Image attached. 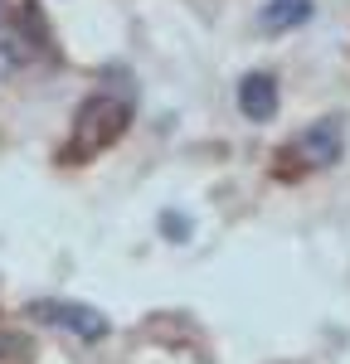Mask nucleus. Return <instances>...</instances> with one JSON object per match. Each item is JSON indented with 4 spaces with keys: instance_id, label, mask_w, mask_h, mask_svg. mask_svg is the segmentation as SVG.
Listing matches in <instances>:
<instances>
[{
    "instance_id": "39448f33",
    "label": "nucleus",
    "mask_w": 350,
    "mask_h": 364,
    "mask_svg": "<svg viewBox=\"0 0 350 364\" xmlns=\"http://www.w3.org/2000/svg\"><path fill=\"white\" fill-rule=\"evenodd\" d=\"M317 20V0H262L258 25L262 34H292V29Z\"/></svg>"
},
{
    "instance_id": "0eeeda50",
    "label": "nucleus",
    "mask_w": 350,
    "mask_h": 364,
    "mask_svg": "<svg viewBox=\"0 0 350 364\" xmlns=\"http://www.w3.org/2000/svg\"><path fill=\"white\" fill-rule=\"evenodd\" d=\"M190 228H195V224H190L180 209H166V214H161V233H166L171 243H185V238H190Z\"/></svg>"
},
{
    "instance_id": "6e6552de",
    "label": "nucleus",
    "mask_w": 350,
    "mask_h": 364,
    "mask_svg": "<svg viewBox=\"0 0 350 364\" xmlns=\"http://www.w3.org/2000/svg\"><path fill=\"white\" fill-rule=\"evenodd\" d=\"M0 15H5V0H0Z\"/></svg>"
},
{
    "instance_id": "7ed1b4c3",
    "label": "nucleus",
    "mask_w": 350,
    "mask_h": 364,
    "mask_svg": "<svg viewBox=\"0 0 350 364\" xmlns=\"http://www.w3.org/2000/svg\"><path fill=\"white\" fill-rule=\"evenodd\" d=\"M287 161H302L307 170H331L346 161V122L341 117H321L307 132H297L287 146Z\"/></svg>"
},
{
    "instance_id": "423d86ee",
    "label": "nucleus",
    "mask_w": 350,
    "mask_h": 364,
    "mask_svg": "<svg viewBox=\"0 0 350 364\" xmlns=\"http://www.w3.org/2000/svg\"><path fill=\"white\" fill-rule=\"evenodd\" d=\"M20 63H29V49L25 39H0V78H10Z\"/></svg>"
},
{
    "instance_id": "f257e3e1",
    "label": "nucleus",
    "mask_w": 350,
    "mask_h": 364,
    "mask_svg": "<svg viewBox=\"0 0 350 364\" xmlns=\"http://www.w3.org/2000/svg\"><path fill=\"white\" fill-rule=\"evenodd\" d=\"M127 127H132V102L117 97V92H92V97L78 102L73 127H68V141L58 146V161L63 166H88L107 146H117V141L127 136Z\"/></svg>"
},
{
    "instance_id": "20e7f679",
    "label": "nucleus",
    "mask_w": 350,
    "mask_h": 364,
    "mask_svg": "<svg viewBox=\"0 0 350 364\" xmlns=\"http://www.w3.org/2000/svg\"><path fill=\"white\" fill-rule=\"evenodd\" d=\"M233 102H238V117L243 122H272L277 107H282V87H277V73H267V68H253V73H243L238 87H233Z\"/></svg>"
},
{
    "instance_id": "f03ea898",
    "label": "nucleus",
    "mask_w": 350,
    "mask_h": 364,
    "mask_svg": "<svg viewBox=\"0 0 350 364\" xmlns=\"http://www.w3.org/2000/svg\"><path fill=\"white\" fill-rule=\"evenodd\" d=\"M25 316H34V321H44V326H54V331H68V336L78 340H102L112 326H107V316L97 306H88V301H63V296H39V301H29Z\"/></svg>"
}]
</instances>
